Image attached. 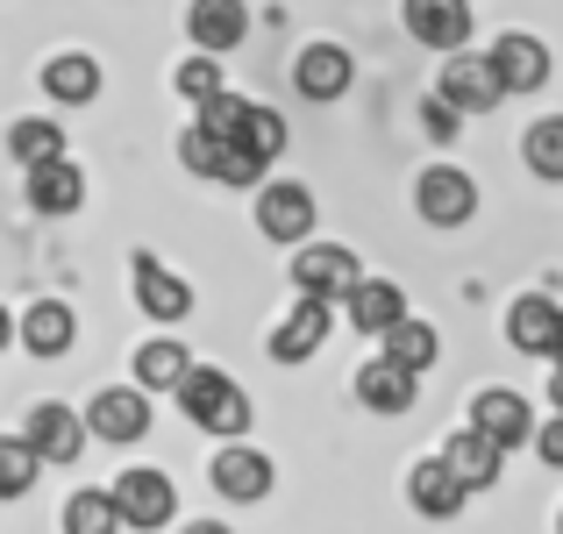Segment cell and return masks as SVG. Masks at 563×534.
<instances>
[{
    "label": "cell",
    "mask_w": 563,
    "mask_h": 534,
    "mask_svg": "<svg viewBox=\"0 0 563 534\" xmlns=\"http://www.w3.org/2000/svg\"><path fill=\"white\" fill-rule=\"evenodd\" d=\"M179 407H186L192 427H207V435H229V442L250 435V392L214 364H192L179 378Z\"/></svg>",
    "instance_id": "obj_1"
},
{
    "label": "cell",
    "mask_w": 563,
    "mask_h": 534,
    "mask_svg": "<svg viewBox=\"0 0 563 534\" xmlns=\"http://www.w3.org/2000/svg\"><path fill=\"white\" fill-rule=\"evenodd\" d=\"M335 314H343L357 335H372V343H378L385 329H399V321H407V292H399L393 278H357V292H350Z\"/></svg>",
    "instance_id": "obj_20"
},
{
    "label": "cell",
    "mask_w": 563,
    "mask_h": 534,
    "mask_svg": "<svg viewBox=\"0 0 563 534\" xmlns=\"http://www.w3.org/2000/svg\"><path fill=\"white\" fill-rule=\"evenodd\" d=\"M71 143H65V129L57 122H43V114H22V122H8V157L14 165H51V157H65Z\"/></svg>",
    "instance_id": "obj_27"
},
{
    "label": "cell",
    "mask_w": 563,
    "mask_h": 534,
    "mask_svg": "<svg viewBox=\"0 0 563 534\" xmlns=\"http://www.w3.org/2000/svg\"><path fill=\"white\" fill-rule=\"evenodd\" d=\"M292 86H300L307 100H343L350 86H357V57H350V43H335V36H314L300 57H292Z\"/></svg>",
    "instance_id": "obj_9"
},
{
    "label": "cell",
    "mask_w": 563,
    "mask_h": 534,
    "mask_svg": "<svg viewBox=\"0 0 563 534\" xmlns=\"http://www.w3.org/2000/svg\"><path fill=\"white\" fill-rule=\"evenodd\" d=\"M108 492H114V513H122V527H136V534L172 527V513H179V485H172L165 470H151V464L122 470Z\"/></svg>",
    "instance_id": "obj_4"
},
{
    "label": "cell",
    "mask_w": 563,
    "mask_h": 534,
    "mask_svg": "<svg viewBox=\"0 0 563 534\" xmlns=\"http://www.w3.org/2000/svg\"><path fill=\"white\" fill-rule=\"evenodd\" d=\"M536 456L550 470H563V413H550V421H536Z\"/></svg>",
    "instance_id": "obj_36"
},
{
    "label": "cell",
    "mask_w": 563,
    "mask_h": 534,
    "mask_svg": "<svg viewBox=\"0 0 563 534\" xmlns=\"http://www.w3.org/2000/svg\"><path fill=\"white\" fill-rule=\"evenodd\" d=\"M129 292H136V307L157 321V329H172V321L192 314V286L172 271V264H157L151 249H136V264H129Z\"/></svg>",
    "instance_id": "obj_11"
},
{
    "label": "cell",
    "mask_w": 563,
    "mask_h": 534,
    "mask_svg": "<svg viewBox=\"0 0 563 534\" xmlns=\"http://www.w3.org/2000/svg\"><path fill=\"white\" fill-rule=\"evenodd\" d=\"M556 534H563V513H556Z\"/></svg>",
    "instance_id": "obj_41"
},
{
    "label": "cell",
    "mask_w": 563,
    "mask_h": 534,
    "mask_svg": "<svg viewBox=\"0 0 563 534\" xmlns=\"http://www.w3.org/2000/svg\"><path fill=\"white\" fill-rule=\"evenodd\" d=\"M14 343V314H8V307H0V349H8Z\"/></svg>",
    "instance_id": "obj_39"
},
{
    "label": "cell",
    "mask_w": 563,
    "mask_h": 534,
    "mask_svg": "<svg viewBox=\"0 0 563 534\" xmlns=\"http://www.w3.org/2000/svg\"><path fill=\"white\" fill-rule=\"evenodd\" d=\"M292 143V129H286V114H272V108H250V122H243V151H257L264 165H272L278 151Z\"/></svg>",
    "instance_id": "obj_33"
},
{
    "label": "cell",
    "mask_w": 563,
    "mask_h": 534,
    "mask_svg": "<svg viewBox=\"0 0 563 534\" xmlns=\"http://www.w3.org/2000/svg\"><path fill=\"white\" fill-rule=\"evenodd\" d=\"M442 470H450L464 492H493L499 470H507V449H499L493 435H478V427H456V435L442 442Z\"/></svg>",
    "instance_id": "obj_16"
},
{
    "label": "cell",
    "mask_w": 563,
    "mask_h": 534,
    "mask_svg": "<svg viewBox=\"0 0 563 534\" xmlns=\"http://www.w3.org/2000/svg\"><path fill=\"white\" fill-rule=\"evenodd\" d=\"M192 370V349L179 335H151L136 349V392H179V378Z\"/></svg>",
    "instance_id": "obj_25"
},
{
    "label": "cell",
    "mask_w": 563,
    "mask_h": 534,
    "mask_svg": "<svg viewBox=\"0 0 563 534\" xmlns=\"http://www.w3.org/2000/svg\"><path fill=\"white\" fill-rule=\"evenodd\" d=\"M407 499H413V513H421V521H456L471 492L450 478V470H442V456H421V464L407 470Z\"/></svg>",
    "instance_id": "obj_23"
},
{
    "label": "cell",
    "mask_w": 563,
    "mask_h": 534,
    "mask_svg": "<svg viewBox=\"0 0 563 534\" xmlns=\"http://www.w3.org/2000/svg\"><path fill=\"white\" fill-rule=\"evenodd\" d=\"M250 36V8L243 0H186V43L207 57H229Z\"/></svg>",
    "instance_id": "obj_17"
},
{
    "label": "cell",
    "mask_w": 563,
    "mask_h": 534,
    "mask_svg": "<svg viewBox=\"0 0 563 534\" xmlns=\"http://www.w3.org/2000/svg\"><path fill=\"white\" fill-rule=\"evenodd\" d=\"M435 100H450L456 114H493L507 93H499L485 51H450V57H442V79H435Z\"/></svg>",
    "instance_id": "obj_12"
},
{
    "label": "cell",
    "mask_w": 563,
    "mask_h": 534,
    "mask_svg": "<svg viewBox=\"0 0 563 534\" xmlns=\"http://www.w3.org/2000/svg\"><path fill=\"white\" fill-rule=\"evenodd\" d=\"M86 435L93 442H114V449H129V442L151 435V392H136V385H100L93 399H86Z\"/></svg>",
    "instance_id": "obj_7"
},
{
    "label": "cell",
    "mask_w": 563,
    "mask_h": 534,
    "mask_svg": "<svg viewBox=\"0 0 563 534\" xmlns=\"http://www.w3.org/2000/svg\"><path fill=\"white\" fill-rule=\"evenodd\" d=\"M14 343L29 356H43V364H57V356H71V343H79V314H71L65 300H36L14 321Z\"/></svg>",
    "instance_id": "obj_19"
},
{
    "label": "cell",
    "mask_w": 563,
    "mask_h": 534,
    "mask_svg": "<svg viewBox=\"0 0 563 534\" xmlns=\"http://www.w3.org/2000/svg\"><path fill=\"white\" fill-rule=\"evenodd\" d=\"M378 356L421 378V370H435V356H442V335L428 329V321H413V314H407L399 329H385V335H378Z\"/></svg>",
    "instance_id": "obj_26"
},
{
    "label": "cell",
    "mask_w": 563,
    "mask_h": 534,
    "mask_svg": "<svg viewBox=\"0 0 563 534\" xmlns=\"http://www.w3.org/2000/svg\"><path fill=\"white\" fill-rule=\"evenodd\" d=\"M413 214H421L428 229H464V221L478 214V178L464 165H428L413 178Z\"/></svg>",
    "instance_id": "obj_6"
},
{
    "label": "cell",
    "mask_w": 563,
    "mask_h": 534,
    "mask_svg": "<svg viewBox=\"0 0 563 534\" xmlns=\"http://www.w3.org/2000/svg\"><path fill=\"white\" fill-rule=\"evenodd\" d=\"M485 65H493V79H499V93H507V100L542 93V86H550V43L528 36V29H507V36H493Z\"/></svg>",
    "instance_id": "obj_8"
},
{
    "label": "cell",
    "mask_w": 563,
    "mask_h": 534,
    "mask_svg": "<svg viewBox=\"0 0 563 534\" xmlns=\"http://www.w3.org/2000/svg\"><path fill=\"white\" fill-rule=\"evenodd\" d=\"M65 534H122L114 492H100V485H79V492L65 499Z\"/></svg>",
    "instance_id": "obj_29"
},
{
    "label": "cell",
    "mask_w": 563,
    "mask_h": 534,
    "mask_svg": "<svg viewBox=\"0 0 563 534\" xmlns=\"http://www.w3.org/2000/svg\"><path fill=\"white\" fill-rule=\"evenodd\" d=\"M250 200H257L250 214H257V235H264V243H292V249L314 243V214H321V207H314V192H307L300 178H264Z\"/></svg>",
    "instance_id": "obj_3"
},
{
    "label": "cell",
    "mask_w": 563,
    "mask_h": 534,
    "mask_svg": "<svg viewBox=\"0 0 563 534\" xmlns=\"http://www.w3.org/2000/svg\"><path fill=\"white\" fill-rule=\"evenodd\" d=\"M43 93H51L57 108H93L100 100V57H86V51L43 57Z\"/></svg>",
    "instance_id": "obj_22"
},
{
    "label": "cell",
    "mask_w": 563,
    "mask_h": 534,
    "mask_svg": "<svg viewBox=\"0 0 563 534\" xmlns=\"http://www.w3.org/2000/svg\"><path fill=\"white\" fill-rule=\"evenodd\" d=\"M413 399H421V378H413V370L385 364V356H372V364L357 370V407H364V413L399 421V413H413Z\"/></svg>",
    "instance_id": "obj_21"
},
{
    "label": "cell",
    "mask_w": 563,
    "mask_h": 534,
    "mask_svg": "<svg viewBox=\"0 0 563 534\" xmlns=\"http://www.w3.org/2000/svg\"><path fill=\"white\" fill-rule=\"evenodd\" d=\"M29 207H36V214H79L86 207V171L71 165V157L29 165Z\"/></svg>",
    "instance_id": "obj_24"
},
{
    "label": "cell",
    "mask_w": 563,
    "mask_h": 534,
    "mask_svg": "<svg viewBox=\"0 0 563 534\" xmlns=\"http://www.w3.org/2000/svg\"><path fill=\"white\" fill-rule=\"evenodd\" d=\"M550 413H563V364H556V378H550Z\"/></svg>",
    "instance_id": "obj_38"
},
{
    "label": "cell",
    "mask_w": 563,
    "mask_h": 534,
    "mask_svg": "<svg viewBox=\"0 0 563 534\" xmlns=\"http://www.w3.org/2000/svg\"><path fill=\"white\" fill-rule=\"evenodd\" d=\"M36 470H43V456L29 449L22 435H0V499H22V492H36Z\"/></svg>",
    "instance_id": "obj_32"
},
{
    "label": "cell",
    "mask_w": 563,
    "mask_h": 534,
    "mask_svg": "<svg viewBox=\"0 0 563 534\" xmlns=\"http://www.w3.org/2000/svg\"><path fill=\"white\" fill-rule=\"evenodd\" d=\"M286 278H292V292H300V300L343 307L350 292H357L364 264H357V249H350V243H300V249H292V264H286Z\"/></svg>",
    "instance_id": "obj_2"
},
{
    "label": "cell",
    "mask_w": 563,
    "mask_h": 534,
    "mask_svg": "<svg viewBox=\"0 0 563 534\" xmlns=\"http://www.w3.org/2000/svg\"><path fill=\"white\" fill-rule=\"evenodd\" d=\"M421 122H428V136H435V143H450L456 129H464V114H456L450 100H435V93H428V100H421Z\"/></svg>",
    "instance_id": "obj_35"
},
{
    "label": "cell",
    "mask_w": 563,
    "mask_h": 534,
    "mask_svg": "<svg viewBox=\"0 0 563 534\" xmlns=\"http://www.w3.org/2000/svg\"><path fill=\"white\" fill-rule=\"evenodd\" d=\"M179 165H186L192 178H214V143H207L200 129H186V136H179Z\"/></svg>",
    "instance_id": "obj_34"
},
{
    "label": "cell",
    "mask_w": 563,
    "mask_h": 534,
    "mask_svg": "<svg viewBox=\"0 0 563 534\" xmlns=\"http://www.w3.org/2000/svg\"><path fill=\"white\" fill-rule=\"evenodd\" d=\"M207 485H214L229 507H257V499H272L278 464L264 449H250V442H221V449L207 456Z\"/></svg>",
    "instance_id": "obj_5"
},
{
    "label": "cell",
    "mask_w": 563,
    "mask_h": 534,
    "mask_svg": "<svg viewBox=\"0 0 563 534\" xmlns=\"http://www.w3.org/2000/svg\"><path fill=\"white\" fill-rule=\"evenodd\" d=\"M521 157H528V171H536V178L563 186V114H542V122H528Z\"/></svg>",
    "instance_id": "obj_30"
},
{
    "label": "cell",
    "mask_w": 563,
    "mask_h": 534,
    "mask_svg": "<svg viewBox=\"0 0 563 534\" xmlns=\"http://www.w3.org/2000/svg\"><path fill=\"white\" fill-rule=\"evenodd\" d=\"M329 329H335L329 300H292V314L272 321V335H264V356H272V364H307V356L329 343Z\"/></svg>",
    "instance_id": "obj_13"
},
{
    "label": "cell",
    "mask_w": 563,
    "mask_h": 534,
    "mask_svg": "<svg viewBox=\"0 0 563 534\" xmlns=\"http://www.w3.org/2000/svg\"><path fill=\"white\" fill-rule=\"evenodd\" d=\"M22 442L43 456V464H79L86 456V421H79V407H65V399H36L29 407V427H22Z\"/></svg>",
    "instance_id": "obj_10"
},
{
    "label": "cell",
    "mask_w": 563,
    "mask_h": 534,
    "mask_svg": "<svg viewBox=\"0 0 563 534\" xmlns=\"http://www.w3.org/2000/svg\"><path fill=\"white\" fill-rule=\"evenodd\" d=\"M179 534H235V527H221V521H186Z\"/></svg>",
    "instance_id": "obj_37"
},
{
    "label": "cell",
    "mask_w": 563,
    "mask_h": 534,
    "mask_svg": "<svg viewBox=\"0 0 563 534\" xmlns=\"http://www.w3.org/2000/svg\"><path fill=\"white\" fill-rule=\"evenodd\" d=\"M556 335H563V307L550 300V292H521V300L507 307V343L521 356H542V364H550Z\"/></svg>",
    "instance_id": "obj_18"
},
{
    "label": "cell",
    "mask_w": 563,
    "mask_h": 534,
    "mask_svg": "<svg viewBox=\"0 0 563 534\" xmlns=\"http://www.w3.org/2000/svg\"><path fill=\"white\" fill-rule=\"evenodd\" d=\"M550 364H563V335H556V356H550Z\"/></svg>",
    "instance_id": "obj_40"
},
{
    "label": "cell",
    "mask_w": 563,
    "mask_h": 534,
    "mask_svg": "<svg viewBox=\"0 0 563 534\" xmlns=\"http://www.w3.org/2000/svg\"><path fill=\"white\" fill-rule=\"evenodd\" d=\"M221 57H207V51H192V57H179V71H172V93L186 100V108H200V100H214L221 93Z\"/></svg>",
    "instance_id": "obj_31"
},
{
    "label": "cell",
    "mask_w": 563,
    "mask_h": 534,
    "mask_svg": "<svg viewBox=\"0 0 563 534\" xmlns=\"http://www.w3.org/2000/svg\"><path fill=\"white\" fill-rule=\"evenodd\" d=\"M243 122H250V100L229 93V86H221L214 100H200V108H192V129H200L207 143H243Z\"/></svg>",
    "instance_id": "obj_28"
},
{
    "label": "cell",
    "mask_w": 563,
    "mask_h": 534,
    "mask_svg": "<svg viewBox=\"0 0 563 534\" xmlns=\"http://www.w3.org/2000/svg\"><path fill=\"white\" fill-rule=\"evenodd\" d=\"M471 427L493 435L499 449H528V442H536V407H528L514 385H485V392L471 399Z\"/></svg>",
    "instance_id": "obj_14"
},
{
    "label": "cell",
    "mask_w": 563,
    "mask_h": 534,
    "mask_svg": "<svg viewBox=\"0 0 563 534\" xmlns=\"http://www.w3.org/2000/svg\"><path fill=\"white\" fill-rule=\"evenodd\" d=\"M399 22H407L413 43L450 57V51L471 43V0H399Z\"/></svg>",
    "instance_id": "obj_15"
}]
</instances>
